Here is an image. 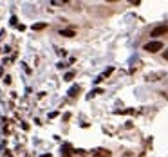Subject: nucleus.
<instances>
[{"instance_id":"nucleus-7","label":"nucleus","mask_w":168,"mask_h":157,"mask_svg":"<svg viewBox=\"0 0 168 157\" xmlns=\"http://www.w3.org/2000/svg\"><path fill=\"white\" fill-rule=\"evenodd\" d=\"M78 90H80V89H78V87H74V89H71V92H69V94H71V96H73V98H74V96H76V92H78Z\"/></svg>"},{"instance_id":"nucleus-4","label":"nucleus","mask_w":168,"mask_h":157,"mask_svg":"<svg viewBox=\"0 0 168 157\" xmlns=\"http://www.w3.org/2000/svg\"><path fill=\"white\" fill-rule=\"evenodd\" d=\"M63 36H67V38H71V36H74V31L73 29H65V31H62Z\"/></svg>"},{"instance_id":"nucleus-6","label":"nucleus","mask_w":168,"mask_h":157,"mask_svg":"<svg viewBox=\"0 0 168 157\" xmlns=\"http://www.w3.org/2000/svg\"><path fill=\"white\" fill-rule=\"evenodd\" d=\"M73 78H74V72H69V74H65V80H67V81H71Z\"/></svg>"},{"instance_id":"nucleus-8","label":"nucleus","mask_w":168,"mask_h":157,"mask_svg":"<svg viewBox=\"0 0 168 157\" xmlns=\"http://www.w3.org/2000/svg\"><path fill=\"white\" fill-rule=\"evenodd\" d=\"M163 56H165V60H166V62H168V49H166V51H165V52H163Z\"/></svg>"},{"instance_id":"nucleus-3","label":"nucleus","mask_w":168,"mask_h":157,"mask_svg":"<svg viewBox=\"0 0 168 157\" xmlns=\"http://www.w3.org/2000/svg\"><path fill=\"white\" fill-rule=\"evenodd\" d=\"M96 155H99V157H108V155H110V152H108V150H103V148H99V150H96Z\"/></svg>"},{"instance_id":"nucleus-5","label":"nucleus","mask_w":168,"mask_h":157,"mask_svg":"<svg viewBox=\"0 0 168 157\" xmlns=\"http://www.w3.org/2000/svg\"><path fill=\"white\" fill-rule=\"evenodd\" d=\"M43 27H45V24H34V25H33L34 31H40V29H43Z\"/></svg>"},{"instance_id":"nucleus-1","label":"nucleus","mask_w":168,"mask_h":157,"mask_svg":"<svg viewBox=\"0 0 168 157\" xmlns=\"http://www.w3.org/2000/svg\"><path fill=\"white\" fill-rule=\"evenodd\" d=\"M143 49L147 52H157V51L163 49V42H148V43L143 45Z\"/></svg>"},{"instance_id":"nucleus-2","label":"nucleus","mask_w":168,"mask_h":157,"mask_svg":"<svg viewBox=\"0 0 168 157\" xmlns=\"http://www.w3.org/2000/svg\"><path fill=\"white\" fill-rule=\"evenodd\" d=\"M166 33H168V24H161V25L152 29V38H154V36H163V34H166Z\"/></svg>"}]
</instances>
